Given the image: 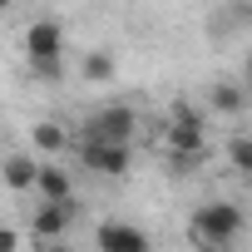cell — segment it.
<instances>
[{
  "instance_id": "5bb4252c",
  "label": "cell",
  "mask_w": 252,
  "mask_h": 252,
  "mask_svg": "<svg viewBox=\"0 0 252 252\" xmlns=\"http://www.w3.org/2000/svg\"><path fill=\"white\" fill-rule=\"evenodd\" d=\"M0 252H25V232H15V227L0 222Z\"/></svg>"
},
{
  "instance_id": "8992f818",
  "label": "cell",
  "mask_w": 252,
  "mask_h": 252,
  "mask_svg": "<svg viewBox=\"0 0 252 252\" xmlns=\"http://www.w3.org/2000/svg\"><path fill=\"white\" fill-rule=\"evenodd\" d=\"M79 163L89 173H104V178H124L134 168V154L129 149H109V144H79Z\"/></svg>"
},
{
  "instance_id": "30bf717a",
  "label": "cell",
  "mask_w": 252,
  "mask_h": 252,
  "mask_svg": "<svg viewBox=\"0 0 252 252\" xmlns=\"http://www.w3.org/2000/svg\"><path fill=\"white\" fill-rule=\"evenodd\" d=\"M40 203H69V193H74V183H69V173H64V163H45L40 168Z\"/></svg>"
},
{
  "instance_id": "52a82bcc",
  "label": "cell",
  "mask_w": 252,
  "mask_h": 252,
  "mask_svg": "<svg viewBox=\"0 0 252 252\" xmlns=\"http://www.w3.org/2000/svg\"><path fill=\"white\" fill-rule=\"evenodd\" d=\"M40 168H45V158H35V154H5L0 158V183L10 193H35L40 188Z\"/></svg>"
},
{
  "instance_id": "4fadbf2b",
  "label": "cell",
  "mask_w": 252,
  "mask_h": 252,
  "mask_svg": "<svg viewBox=\"0 0 252 252\" xmlns=\"http://www.w3.org/2000/svg\"><path fill=\"white\" fill-rule=\"evenodd\" d=\"M79 74H84L89 84H104V79L114 74V55H104V50H89V55H84V64H79Z\"/></svg>"
},
{
  "instance_id": "6da1fadb",
  "label": "cell",
  "mask_w": 252,
  "mask_h": 252,
  "mask_svg": "<svg viewBox=\"0 0 252 252\" xmlns=\"http://www.w3.org/2000/svg\"><path fill=\"white\" fill-rule=\"evenodd\" d=\"M242 237V208L237 203H203L188 218V242L198 252H227Z\"/></svg>"
},
{
  "instance_id": "5b68a950",
  "label": "cell",
  "mask_w": 252,
  "mask_h": 252,
  "mask_svg": "<svg viewBox=\"0 0 252 252\" xmlns=\"http://www.w3.org/2000/svg\"><path fill=\"white\" fill-rule=\"evenodd\" d=\"M69 222H74V203H40L30 218V232L40 237V247H50V242H64Z\"/></svg>"
},
{
  "instance_id": "ba28073f",
  "label": "cell",
  "mask_w": 252,
  "mask_h": 252,
  "mask_svg": "<svg viewBox=\"0 0 252 252\" xmlns=\"http://www.w3.org/2000/svg\"><path fill=\"white\" fill-rule=\"evenodd\" d=\"M94 242H99V252H149V237L134 222H104L94 232Z\"/></svg>"
},
{
  "instance_id": "8fae6325",
  "label": "cell",
  "mask_w": 252,
  "mask_h": 252,
  "mask_svg": "<svg viewBox=\"0 0 252 252\" xmlns=\"http://www.w3.org/2000/svg\"><path fill=\"white\" fill-rule=\"evenodd\" d=\"M242 104H247V94H242L237 84H213V89H208V109H213V114H222V119L242 114Z\"/></svg>"
},
{
  "instance_id": "7a4b0ae2",
  "label": "cell",
  "mask_w": 252,
  "mask_h": 252,
  "mask_svg": "<svg viewBox=\"0 0 252 252\" xmlns=\"http://www.w3.org/2000/svg\"><path fill=\"white\" fill-rule=\"evenodd\" d=\"M25 64H30L35 79H60L64 74V25L60 20L25 25Z\"/></svg>"
},
{
  "instance_id": "9c48e42d",
  "label": "cell",
  "mask_w": 252,
  "mask_h": 252,
  "mask_svg": "<svg viewBox=\"0 0 252 252\" xmlns=\"http://www.w3.org/2000/svg\"><path fill=\"white\" fill-rule=\"evenodd\" d=\"M30 144H35V154H40L45 163H55V158L69 149V134H64V124H55V119H40L35 129H30Z\"/></svg>"
},
{
  "instance_id": "2e32d148",
  "label": "cell",
  "mask_w": 252,
  "mask_h": 252,
  "mask_svg": "<svg viewBox=\"0 0 252 252\" xmlns=\"http://www.w3.org/2000/svg\"><path fill=\"white\" fill-rule=\"evenodd\" d=\"M45 252H74V247H69V242H50Z\"/></svg>"
},
{
  "instance_id": "277c9868",
  "label": "cell",
  "mask_w": 252,
  "mask_h": 252,
  "mask_svg": "<svg viewBox=\"0 0 252 252\" xmlns=\"http://www.w3.org/2000/svg\"><path fill=\"white\" fill-rule=\"evenodd\" d=\"M203 114L198 109H188V104H178L173 109V119H168V154H188V158H203V149H208V134H203Z\"/></svg>"
},
{
  "instance_id": "3957f363",
  "label": "cell",
  "mask_w": 252,
  "mask_h": 252,
  "mask_svg": "<svg viewBox=\"0 0 252 252\" xmlns=\"http://www.w3.org/2000/svg\"><path fill=\"white\" fill-rule=\"evenodd\" d=\"M134 139V109L124 104H104L84 119V139L79 144H109V149H129Z\"/></svg>"
},
{
  "instance_id": "e0dca14e",
  "label": "cell",
  "mask_w": 252,
  "mask_h": 252,
  "mask_svg": "<svg viewBox=\"0 0 252 252\" xmlns=\"http://www.w3.org/2000/svg\"><path fill=\"white\" fill-rule=\"evenodd\" d=\"M247 74H252V60H247Z\"/></svg>"
},
{
  "instance_id": "9a60e30c",
  "label": "cell",
  "mask_w": 252,
  "mask_h": 252,
  "mask_svg": "<svg viewBox=\"0 0 252 252\" xmlns=\"http://www.w3.org/2000/svg\"><path fill=\"white\" fill-rule=\"evenodd\" d=\"M198 163H203V158H188V154H168V168H173V173H193Z\"/></svg>"
},
{
  "instance_id": "7c38bea8",
  "label": "cell",
  "mask_w": 252,
  "mask_h": 252,
  "mask_svg": "<svg viewBox=\"0 0 252 252\" xmlns=\"http://www.w3.org/2000/svg\"><path fill=\"white\" fill-rule=\"evenodd\" d=\"M227 163L242 173V178H252V134H237V139H227Z\"/></svg>"
}]
</instances>
